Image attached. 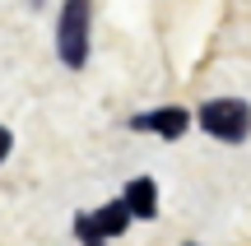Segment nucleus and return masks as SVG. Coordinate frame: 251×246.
Masks as SVG:
<instances>
[{
	"label": "nucleus",
	"instance_id": "nucleus-5",
	"mask_svg": "<svg viewBox=\"0 0 251 246\" xmlns=\"http://www.w3.org/2000/svg\"><path fill=\"white\" fill-rule=\"evenodd\" d=\"M93 228H98L102 237H121V232L130 228V209H126V200H112V204H102V209L93 214Z\"/></svg>",
	"mask_w": 251,
	"mask_h": 246
},
{
	"label": "nucleus",
	"instance_id": "nucleus-2",
	"mask_svg": "<svg viewBox=\"0 0 251 246\" xmlns=\"http://www.w3.org/2000/svg\"><path fill=\"white\" fill-rule=\"evenodd\" d=\"M56 51L70 70L89 61V0H65L61 9V33H56Z\"/></svg>",
	"mask_w": 251,
	"mask_h": 246
},
{
	"label": "nucleus",
	"instance_id": "nucleus-6",
	"mask_svg": "<svg viewBox=\"0 0 251 246\" xmlns=\"http://www.w3.org/2000/svg\"><path fill=\"white\" fill-rule=\"evenodd\" d=\"M75 232L84 237V246H102V242H107L98 228H93V219H75Z\"/></svg>",
	"mask_w": 251,
	"mask_h": 246
},
{
	"label": "nucleus",
	"instance_id": "nucleus-4",
	"mask_svg": "<svg viewBox=\"0 0 251 246\" xmlns=\"http://www.w3.org/2000/svg\"><path fill=\"white\" fill-rule=\"evenodd\" d=\"M121 200H126V209H130V219H153V214H158V186H153L149 177H135Z\"/></svg>",
	"mask_w": 251,
	"mask_h": 246
},
{
	"label": "nucleus",
	"instance_id": "nucleus-3",
	"mask_svg": "<svg viewBox=\"0 0 251 246\" xmlns=\"http://www.w3.org/2000/svg\"><path fill=\"white\" fill-rule=\"evenodd\" d=\"M130 126H135V130H153V135H163V139H181V135H186V126H191V112H181V107H158V112H140Z\"/></svg>",
	"mask_w": 251,
	"mask_h": 246
},
{
	"label": "nucleus",
	"instance_id": "nucleus-7",
	"mask_svg": "<svg viewBox=\"0 0 251 246\" xmlns=\"http://www.w3.org/2000/svg\"><path fill=\"white\" fill-rule=\"evenodd\" d=\"M9 144H14V135H9V130L0 126V163H5V154H9Z\"/></svg>",
	"mask_w": 251,
	"mask_h": 246
},
{
	"label": "nucleus",
	"instance_id": "nucleus-8",
	"mask_svg": "<svg viewBox=\"0 0 251 246\" xmlns=\"http://www.w3.org/2000/svg\"><path fill=\"white\" fill-rule=\"evenodd\" d=\"M186 246H191V242H186Z\"/></svg>",
	"mask_w": 251,
	"mask_h": 246
},
{
	"label": "nucleus",
	"instance_id": "nucleus-1",
	"mask_svg": "<svg viewBox=\"0 0 251 246\" xmlns=\"http://www.w3.org/2000/svg\"><path fill=\"white\" fill-rule=\"evenodd\" d=\"M200 130L224 139V144H242L251 135V107L242 98H209L200 107Z\"/></svg>",
	"mask_w": 251,
	"mask_h": 246
}]
</instances>
